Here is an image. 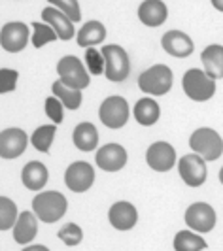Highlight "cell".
<instances>
[{
  "label": "cell",
  "instance_id": "8d00e7d4",
  "mask_svg": "<svg viewBox=\"0 0 223 251\" xmlns=\"http://www.w3.org/2000/svg\"><path fill=\"white\" fill-rule=\"evenodd\" d=\"M218 177H220V183L223 185V166H222V170H220V176Z\"/></svg>",
  "mask_w": 223,
  "mask_h": 251
},
{
  "label": "cell",
  "instance_id": "2e32d148",
  "mask_svg": "<svg viewBox=\"0 0 223 251\" xmlns=\"http://www.w3.org/2000/svg\"><path fill=\"white\" fill-rule=\"evenodd\" d=\"M161 46L170 57L176 59H187L195 51L193 40L184 30H167L161 38Z\"/></svg>",
  "mask_w": 223,
  "mask_h": 251
},
{
  "label": "cell",
  "instance_id": "4dcf8cb0",
  "mask_svg": "<svg viewBox=\"0 0 223 251\" xmlns=\"http://www.w3.org/2000/svg\"><path fill=\"white\" fill-rule=\"evenodd\" d=\"M59 240H61L64 246L74 248L78 244H82V240H84V230H82V226L76 225V223H66L64 226L59 228Z\"/></svg>",
  "mask_w": 223,
  "mask_h": 251
},
{
  "label": "cell",
  "instance_id": "ac0fdd59",
  "mask_svg": "<svg viewBox=\"0 0 223 251\" xmlns=\"http://www.w3.org/2000/svg\"><path fill=\"white\" fill-rule=\"evenodd\" d=\"M168 17V8L161 0H144L138 6V19L146 26H161Z\"/></svg>",
  "mask_w": 223,
  "mask_h": 251
},
{
  "label": "cell",
  "instance_id": "5bb4252c",
  "mask_svg": "<svg viewBox=\"0 0 223 251\" xmlns=\"http://www.w3.org/2000/svg\"><path fill=\"white\" fill-rule=\"evenodd\" d=\"M129 161L127 150L119 144H106L95 153V164L104 172H119Z\"/></svg>",
  "mask_w": 223,
  "mask_h": 251
},
{
  "label": "cell",
  "instance_id": "ffe728a7",
  "mask_svg": "<svg viewBox=\"0 0 223 251\" xmlns=\"http://www.w3.org/2000/svg\"><path fill=\"white\" fill-rule=\"evenodd\" d=\"M48 177H50V172H48V166L40 161H30L23 166L21 170V181L28 191H42L48 183Z\"/></svg>",
  "mask_w": 223,
  "mask_h": 251
},
{
  "label": "cell",
  "instance_id": "5b68a950",
  "mask_svg": "<svg viewBox=\"0 0 223 251\" xmlns=\"http://www.w3.org/2000/svg\"><path fill=\"white\" fill-rule=\"evenodd\" d=\"M57 74L66 87L76 89V91H84L91 83V74L87 72L85 64L74 55H64L59 59Z\"/></svg>",
  "mask_w": 223,
  "mask_h": 251
},
{
  "label": "cell",
  "instance_id": "44dd1931",
  "mask_svg": "<svg viewBox=\"0 0 223 251\" xmlns=\"http://www.w3.org/2000/svg\"><path fill=\"white\" fill-rule=\"evenodd\" d=\"M202 70L210 75L212 79H223V46L210 44L200 53Z\"/></svg>",
  "mask_w": 223,
  "mask_h": 251
},
{
  "label": "cell",
  "instance_id": "cb8c5ba5",
  "mask_svg": "<svg viewBox=\"0 0 223 251\" xmlns=\"http://www.w3.org/2000/svg\"><path fill=\"white\" fill-rule=\"evenodd\" d=\"M133 115H135L138 125L151 126L159 121V117H161V108H159V104H157L155 99L144 97V99H140V100L135 104Z\"/></svg>",
  "mask_w": 223,
  "mask_h": 251
},
{
  "label": "cell",
  "instance_id": "8fae6325",
  "mask_svg": "<svg viewBox=\"0 0 223 251\" xmlns=\"http://www.w3.org/2000/svg\"><path fill=\"white\" fill-rule=\"evenodd\" d=\"M30 30L23 21H10L0 30V46L8 53H19L30 42Z\"/></svg>",
  "mask_w": 223,
  "mask_h": 251
},
{
  "label": "cell",
  "instance_id": "4fadbf2b",
  "mask_svg": "<svg viewBox=\"0 0 223 251\" xmlns=\"http://www.w3.org/2000/svg\"><path fill=\"white\" fill-rule=\"evenodd\" d=\"M28 136L23 128L10 126L0 132V157L4 161H13L25 153L28 146Z\"/></svg>",
  "mask_w": 223,
  "mask_h": 251
},
{
  "label": "cell",
  "instance_id": "9a60e30c",
  "mask_svg": "<svg viewBox=\"0 0 223 251\" xmlns=\"http://www.w3.org/2000/svg\"><path fill=\"white\" fill-rule=\"evenodd\" d=\"M108 221L110 225L119 230V232H127L131 228H135L138 223V210L135 204L129 201H117L113 202L108 210Z\"/></svg>",
  "mask_w": 223,
  "mask_h": 251
},
{
  "label": "cell",
  "instance_id": "7402d4cb",
  "mask_svg": "<svg viewBox=\"0 0 223 251\" xmlns=\"http://www.w3.org/2000/svg\"><path fill=\"white\" fill-rule=\"evenodd\" d=\"M106 40V26L102 25L97 19H91L87 21L85 25L82 26L76 34V42L80 48L84 50H89V48H95Z\"/></svg>",
  "mask_w": 223,
  "mask_h": 251
},
{
  "label": "cell",
  "instance_id": "9c48e42d",
  "mask_svg": "<svg viewBox=\"0 0 223 251\" xmlns=\"http://www.w3.org/2000/svg\"><path fill=\"white\" fill-rule=\"evenodd\" d=\"M184 221L189 226V230L206 234L214 230V226L218 223V215L208 202H193L184 214Z\"/></svg>",
  "mask_w": 223,
  "mask_h": 251
},
{
  "label": "cell",
  "instance_id": "f546056e",
  "mask_svg": "<svg viewBox=\"0 0 223 251\" xmlns=\"http://www.w3.org/2000/svg\"><path fill=\"white\" fill-rule=\"evenodd\" d=\"M85 68L93 75H100L106 72V61H104L102 51H97L95 48L85 50Z\"/></svg>",
  "mask_w": 223,
  "mask_h": 251
},
{
  "label": "cell",
  "instance_id": "30bf717a",
  "mask_svg": "<svg viewBox=\"0 0 223 251\" xmlns=\"http://www.w3.org/2000/svg\"><path fill=\"white\" fill-rule=\"evenodd\" d=\"M95 183V168L87 161H76L64 170V185L72 193H85Z\"/></svg>",
  "mask_w": 223,
  "mask_h": 251
},
{
  "label": "cell",
  "instance_id": "1f68e13d",
  "mask_svg": "<svg viewBox=\"0 0 223 251\" xmlns=\"http://www.w3.org/2000/svg\"><path fill=\"white\" fill-rule=\"evenodd\" d=\"M50 6L61 10L74 25L82 21V10H80V4L76 0H55V2H50Z\"/></svg>",
  "mask_w": 223,
  "mask_h": 251
},
{
  "label": "cell",
  "instance_id": "484cf974",
  "mask_svg": "<svg viewBox=\"0 0 223 251\" xmlns=\"http://www.w3.org/2000/svg\"><path fill=\"white\" fill-rule=\"evenodd\" d=\"M51 93H53V97H57V99L62 102V106H64L66 110H70V112L78 110V108L82 106V102H84L82 91H76V89L66 87L61 79L53 81V85H51Z\"/></svg>",
  "mask_w": 223,
  "mask_h": 251
},
{
  "label": "cell",
  "instance_id": "8992f818",
  "mask_svg": "<svg viewBox=\"0 0 223 251\" xmlns=\"http://www.w3.org/2000/svg\"><path fill=\"white\" fill-rule=\"evenodd\" d=\"M102 55H104V61H106V79L113 81V83H121L125 81L129 74H131V59H129V53L117 46V44H106L102 46Z\"/></svg>",
  "mask_w": 223,
  "mask_h": 251
},
{
  "label": "cell",
  "instance_id": "603a6c76",
  "mask_svg": "<svg viewBox=\"0 0 223 251\" xmlns=\"http://www.w3.org/2000/svg\"><path fill=\"white\" fill-rule=\"evenodd\" d=\"M72 142L80 151H95L99 146V130L97 126L89 121H84L80 125L74 126V132H72Z\"/></svg>",
  "mask_w": 223,
  "mask_h": 251
},
{
  "label": "cell",
  "instance_id": "6da1fadb",
  "mask_svg": "<svg viewBox=\"0 0 223 251\" xmlns=\"http://www.w3.org/2000/svg\"><path fill=\"white\" fill-rule=\"evenodd\" d=\"M68 210V201L59 191H40L32 199V212L42 223H57Z\"/></svg>",
  "mask_w": 223,
  "mask_h": 251
},
{
  "label": "cell",
  "instance_id": "52a82bcc",
  "mask_svg": "<svg viewBox=\"0 0 223 251\" xmlns=\"http://www.w3.org/2000/svg\"><path fill=\"white\" fill-rule=\"evenodd\" d=\"M131 117V108L129 102L119 95H112L108 99H104L99 108V119L104 126H108L112 130L123 128L129 123Z\"/></svg>",
  "mask_w": 223,
  "mask_h": 251
},
{
  "label": "cell",
  "instance_id": "ba28073f",
  "mask_svg": "<svg viewBox=\"0 0 223 251\" xmlns=\"http://www.w3.org/2000/svg\"><path fill=\"white\" fill-rule=\"evenodd\" d=\"M178 172L187 187H200L206 183L208 166H206V161L198 157L197 153H187L178 159Z\"/></svg>",
  "mask_w": 223,
  "mask_h": 251
},
{
  "label": "cell",
  "instance_id": "4316f807",
  "mask_svg": "<svg viewBox=\"0 0 223 251\" xmlns=\"http://www.w3.org/2000/svg\"><path fill=\"white\" fill-rule=\"evenodd\" d=\"M57 134V125H40L30 136V144L34 146V150L40 153H50L53 140Z\"/></svg>",
  "mask_w": 223,
  "mask_h": 251
},
{
  "label": "cell",
  "instance_id": "d6986e66",
  "mask_svg": "<svg viewBox=\"0 0 223 251\" xmlns=\"http://www.w3.org/2000/svg\"><path fill=\"white\" fill-rule=\"evenodd\" d=\"M38 223L40 219L36 217V214L32 210H27L19 214V219L13 226V240L21 246H28L32 240L36 238L38 234Z\"/></svg>",
  "mask_w": 223,
  "mask_h": 251
},
{
  "label": "cell",
  "instance_id": "7c38bea8",
  "mask_svg": "<svg viewBox=\"0 0 223 251\" xmlns=\"http://www.w3.org/2000/svg\"><path fill=\"white\" fill-rule=\"evenodd\" d=\"M146 163L155 172H170L178 164V155L168 142H153L146 151Z\"/></svg>",
  "mask_w": 223,
  "mask_h": 251
},
{
  "label": "cell",
  "instance_id": "e575fe53",
  "mask_svg": "<svg viewBox=\"0 0 223 251\" xmlns=\"http://www.w3.org/2000/svg\"><path fill=\"white\" fill-rule=\"evenodd\" d=\"M23 251H50V248H46L42 244H34V246H27Z\"/></svg>",
  "mask_w": 223,
  "mask_h": 251
},
{
  "label": "cell",
  "instance_id": "83f0119b",
  "mask_svg": "<svg viewBox=\"0 0 223 251\" xmlns=\"http://www.w3.org/2000/svg\"><path fill=\"white\" fill-rule=\"evenodd\" d=\"M17 219H19V212H17L15 202L2 195V197H0V230H2V232L13 230Z\"/></svg>",
  "mask_w": 223,
  "mask_h": 251
},
{
  "label": "cell",
  "instance_id": "f1b7e54d",
  "mask_svg": "<svg viewBox=\"0 0 223 251\" xmlns=\"http://www.w3.org/2000/svg\"><path fill=\"white\" fill-rule=\"evenodd\" d=\"M55 40H59V36H57V32H55L50 25L38 23V21L32 23V38H30V42H32V46H34L36 50L44 48L46 44L55 42Z\"/></svg>",
  "mask_w": 223,
  "mask_h": 251
},
{
  "label": "cell",
  "instance_id": "277c9868",
  "mask_svg": "<svg viewBox=\"0 0 223 251\" xmlns=\"http://www.w3.org/2000/svg\"><path fill=\"white\" fill-rule=\"evenodd\" d=\"M182 89L193 102H206L216 95V81L200 68H189L182 77Z\"/></svg>",
  "mask_w": 223,
  "mask_h": 251
},
{
  "label": "cell",
  "instance_id": "d6a6232c",
  "mask_svg": "<svg viewBox=\"0 0 223 251\" xmlns=\"http://www.w3.org/2000/svg\"><path fill=\"white\" fill-rule=\"evenodd\" d=\"M44 110H46V115L50 117L51 121H53V125H59L62 123V119H64V106H62V102L57 99V97H48L46 102H44Z\"/></svg>",
  "mask_w": 223,
  "mask_h": 251
},
{
  "label": "cell",
  "instance_id": "d590c367",
  "mask_svg": "<svg viewBox=\"0 0 223 251\" xmlns=\"http://www.w3.org/2000/svg\"><path fill=\"white\" fill-rule=\"evenodd\" d=\"M212 6H214L218 12H223V0H212Z\"/></svg>",
  "mask_w": 223,
  "mask_h": 251
},
{
  "label": "cell",
  "instance_id": "d4e9b609",
  "mask_svg": "<svg viewBox=\"0 0 223 251\" xmlns=\"http://www.w3.org/2000/svg\"><path fill=\"white\" fill-rule=\"evenodd\" d=\"M172 248L174 251H204L208 244L195 230H180L174 236Z\"/></svg>",
  "mask_w": 223,
  "mask_h": 251
},
{
  "label": "cell",
  "instance_id": "7a4b0ae2",
  "mask_svg": "<svg viewBox=\"0 0 223 251\" xmlns=\"http://www.w3.org/2000/svg\"><path fill=\"white\" fill-rule=\"evenodd\" d=\"M172 83L174 74L167 64H153L138 75V89L148 97H165Z\"/></svg>",
  "mask_w": 223,
  "mask_h": 251
},
{
  "label": "cell",
  "instance_id": "e0dca14e",
  "mask_svg": "<svg viewBox=\"0 0 223 251\" xmlns=\"http://www.w3.org/2000/svg\"><path fill=\"white\" fill-rule=\"evenodd\" d=\"M42 23L50 25L51 28L57 32L59 40H62V42L72 40V38L78 34L74 28V23H72L61 10H57V8H53V6H46V8L42 10Z\"/></svg>",
  "mask_w": 223,
  "mask_h": 251
},
{
  "label": "cell",
  "instance_id": "3957f363",
  "mask_svg": "<svg viewBox=\"0 0 223 251\" xmlns=\"http://www.w3.org/2000/svg\"><path fill=\"white\" fill-rule=\"evenodd\" d=\"M189 148L206 163L218 161L223 155V138L210 126H198L189 136Z\"/></svg>",
  "mask_w": 223,
  "mask_h": 251
},
{
  "label": "cell",
  "instance_id": "836d02e7",
  "mask_svg": "<svg viewBox=\"0 0 223 251\" xmlns=\"http://www.w3.org/2000/svg\"><path fill=\"white\" fill-rule=\"evenodd\" d=\"M17 79H19V72L13 70V68H2L0 70V93L6 95V93H12L15 85H17Z\"/></svg>",
  "mask_w": 223,
  "mask_h": 251
}]
</instances>
